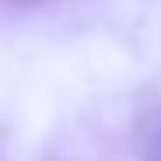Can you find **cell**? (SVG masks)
I'll list each match as a JSON object with an SVG mask.
<instances>
[{
    "label": "cell",
    "instance_id": "2",
    "mask_svg": "<svg viewBox=\"0 0 161 161\" xmlns=\"http://www.w3.org/2000/svg\"><path fill=\"white\" fill-rule=\"evenodd\" d=\"M7 4H32V0H7Z\"/></svg>",
    "mask_w": 161,
    "mask_h": 161
},
{
    "label": "cell",
    "instance_id": "1",
    "mask_svg": "<svg viewBox=\"0 0 161 161\" xmlns=\"http://www.w3.org/2000/svg\"><path fill=\"white\" fill-rule=\"evenodd\" d=\"M140 154H144V161H161V119H158V123L144 133Z\"/></svg>",
    "mask_w": 161,
    "mask_h": 161
}]
</instances>
